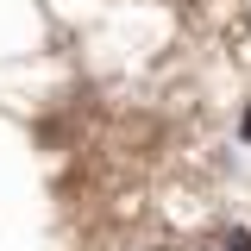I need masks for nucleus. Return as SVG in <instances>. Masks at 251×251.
Segmentation results:
<instances>
[{"label":"nucleus","mask_w":251,"mask_h":251,"mask_svg":"<svg viewBox=\"0 0 251 251\" xmlns=\"http://www.w3.org/2000/svg\"><path fill=\"white\" fill-rule=\"evenodd\" d=\"M239 132H245V138H251V107H245V126H239Z\"/></svg>","instance_id":"nucleus-1"}]
</instances>
